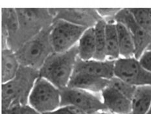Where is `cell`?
<instances>
[{
	"label": "cell",
	"mask_w": 151,
	"mask_h": 114,
	"mask_svg": "<svg viewBox=\"0 0 151 114\" xmlns=\"http://www.w3.org/2000/svg\"><path fill=\"white\" fill-rule=\"evenodd\" d=\"M114 20L123 24L129 29L135 44V57L138 60L151 43V35L137 24L129 8L121 9L116 16Z\"/></svg>",
	"instance_id": "obj_9"
},
{
	"label": "cell",
	"mask_w": 151,
	"mask_h": 114,
	"mask_svg": "<svg viewBox=\"0 0 151 114\" xmlns=\"http://www.w3.org/2000/svg\"><path fill=\"white\" fill-rule=\"evenodd\" d=\"M106 53L107 60H117L120 58L116 22L115 20L106 21Z\"/></svg>",
	"instance_id": "obj_18"
},
{
	"label": "cell",
	"mask_w": 151,
	"mask_h": 114,
	"mask_svg": "<svg viewBox=\"0 0 151 114\" xmlns=\"http://www.w3.org/2000/svg\"><path fill=\"white\" fill-rule=\"evenodd\" d=\"M115 76L136 87L151 86V73L136 57L119 58L115 62Z\"/></svg>",
	"instance_id": "obj_8"
},
{
	"label": "cell",
	"mask_w": 151,
	"mask_h": 114,
	"mask_svg": "<svg viewBox=\"0 0 151 114\" xmlns=\"http://www.w3.org/2000/svg\"><path fill=\"white\" fill-rule=\"evenodd\" d=\"M101 97L106 110L116 114H130L131 100L110 85L102 91Z\"/></svg>",
	"instance_id": "obj_12"
},
{
	"label": "cell",
	"mask_w": 151,
	"mask_h": 114,
	"mask_svg": "<svg viewBox=\"0 0 151 114\" xmlns=\"http://www.w3.org/2000/svg\"><path fill=\"white\" fill-rule=\"evenodd\" d=\"M147 49H151V43L150 44V45H149V48H147Z\"/></svg>",
	"instance_id": "obj_29"
},
{
	"label": "cell",
	"mask_w": 151,
	"mask_h": 114,
	"mask_svg": "<svg viewBox=\"0 0 151 114\" xmlns=\"http://www.w3.org/2000/svg\"><path fill=\"white\" fill-rule=\"evenodd\" d=\"M109 80L86 74L73 73L68 87L77 88L94 93H101L108 86Z\"/></svg>",
	"instance_id": "obj_13"
},
{
	"label": "cell",
	"mask_w": 151,
	"mask_h": 114,
	"mask_svg": "<svg viewBox=\"0 0 151 114\" xmlns=\"http://www.w3.org/2000/svg\"><path fill=\"white\" fill-rule=\"evenodd\" d=\"M87 29L63 20H54L50 31L54 52H64L75 47Z\"/></svg>",
	"instance_id": "obj_6"
},
{
	"label": "cell",
	"mask_w": 151,
	"mask_h": 114,
	"mask_svg": "<svg viewBox=\"0 0 151 114\" xmlns=\"http://www.w3.org/2000/svg\"><path fill=\"white\" fill-rule=\"evenodd\" d=\"M96 114H116V113H112V112H110V111L105 110H103V111H100V112H97V113H96Z\"/></svg>",
	"instance_id": "obj_27"
},
{
	"label": "cell",
	"mask_w": 151,
	"mask_h": 114,
	"mask_svg": "<svg viewBox=\"0 0 151 114\" xmlns=\"http://www.w3.org/2000/svg\"><path fill=\"white\" fill-rule=\"evenodd\" d=\"M78 60L77 46L64 52H53L39 70L40 76L59 89L68 87Z\"/></svg>",
	"instance_id": "obj_1"
},
{
	"label": "cell",
	"mask_w": 151,
	"mask_h": 114,
	"mask_svg": "<svg viewBox=\"0 0 151 114\" xmlns=\"http://www.w3.org/2000/svg\"><path fill=\"white\" fill-rule=\"evenodd\" d=\"M140 64L151 73V49H147L138 59Z\"/></svg>",
	"instance_id": "obj_24"
},
{
	"label": "cell",
	"mask_w": 151,
	"mask_h": 114,
	"mask_svg": "<svg viewBox=\"0 0 151 114\" xmlns=\"http://www.w3.org/2000/svg\"><path fill=\"white\" fill-rule=\"evenodd\" d=\"M19 114H42L37 112V110L32 108L29 104L27 105H23L20 107Z\"/></svg>",
	"instance_id": "obj_25"
},
{
	"label": "cell",
	"mask_w": 151,
	"mask_h": 114,
	"mask_svg": "<svg viewBox=\"0 0 151 114\" xmlns=\"http://www.w3.org/2000/svg\"><path fill=\"white\" fill-rule=\"evenodd\" d=\"M106 21L102 19L94 26L96 32V52L93 60L100 61L107 60L106 53Z\"/></svg>",
	"instance_id": "obj_19"
},
{
	"label": "cell",
	"mask_w": 151,
	"mask_h": 114,
	"mask_svg": "<svg viewBox=\"0 0 151 114\" xmlns=\"http://www.w3.org/2000/svg\"><path fill=\"white\" fill-rule=\"evenodd\" d=\"M19 19V31L12 50L22 46L45 28L51 25L54 18L50 9H16Z\"/></svg>",
	"instance_id": "obj_4"
},
{
	"label": "cell",
	"mask_w": 151,
	"mask_h": 114,
	"mask_svg": "<svg viewBox=\"0 0 151 114\" xmlns=\"http://www.w3.org/2000/svg\"><path fill=\"white\" fill-rule=\"evenodd\" d=\"M54 20H63L75 25L93 28L102 18L96 9H50Z\"/></svg>",
	"instance_id": "obj_10"
},
{
	"label": "cell",
	"mask_w": 151,
	"mask_h": 114,
	"mask_svg": "<svg viewBox=\"0 0 151 114\" xmlns=\"http://www.w3.org/2000/svg\"><path fill=\"white\" fill-rule=\"evenodd\" d=\"M28 104L42 114H47L61 106V90L39 76L29 97Z\"/></svg>",
	"instance_id": "obj_5"
},
{
	"label": "cell",
	"mask_w": 151,
	"mask_h": 114,
	"mask_svg": "<svg viewBox=\"0 0 151 114\" xmlns=\"http://www.w3.org/2000/svg\"><path fill=\"white\" fill-rule=\"evenodd\" d=\"M115 62L116 60H110L84 61L78 57L73 73L86 74L110 80L115 76Z\"/></svg>",
	"instance_id": "obj_11"
},
{
	"label": "cell",
	"mask_w": 151,
	"mask_h": 114,
	"mask_svg": "<svg viewBox=\"0 0 151 114\" xmlns=\"http://www.w3.org/2000/svg\"><path fill=\"white\" fill-rule=\"evenodd\" d=\"M108 85L114 87L115 89L119 91L120 93L123 94L124 96H126L130 100H132L137 87L126 82L116 76H114L109 80Z\"/></svg>",
	"instance_id": "obj_21"
},
{
	"label": "cell",
	"mask_w": 151,
	"mask_h": 114,
	"mask_svg": "<svg viewBox=\"0 0 151 114\" xmlns=\"http://www.w3.org/2000/svg\"><path fill=\"white\" fill-rule=\"evenodd\" d=\"M71 105L87 114H96L105 110L101 93H94L77 88L66 87L61 90V106Z\"/></svg>",
	"instance_id": "obj_7"
},
{
	"label": "cell",
	"mask_w": 151,
	"mask_h": 114,
	"mask_svg": "<svg viewBox=\"0 0 151 114\" xmlns=\"http://www.w3.org/2000/svg\"><path fill=\"white\" fill-rule=\"evenodd\" d=\"M39 76L38 70L21 65L12 80L1 84V109L28 104L29 95Z\"/></svg>",
	"instance_id": "obj_2"
},
{
	"label": "cell",
	"mask_w": 151,
	"mask_h": 114,
	"mask_svg": "<svg viewBox=\"0 0 151 114\" xmlns=\"http://www.w3.org/2000/svg\"><path fill=\"white\" fill-rule=\"evenodd\" d=\"M20 67L14 51L10 48L1 49V84L12 80Z\"/></svg>",
	"instance_id": "obj_14"
},
{
	"label": "cell",
	"mask_w": 151,
	"mask_h": 114,
	"mask_svg": "<svg viewBox=\"0 0 151 114\" xmlns=\"http://www.w3.org/2000/svg\"><path fill=\"white\" fill-rule=\"evenodd\" d=\"M131 104L130 114H147L151 106V86L137 87Z\"/></svg>",
	"instance_id": "obj_17"
},
{
	"label": "cell",
	"mask_w": 151,
	"mask_h": 114,
	"mask_svg": "<svg viewBox=\"0 0 151 114\" xmlns=\"http://www.w3.org/2000/svg\"><path fill=\"white\" fill-rule=\"evenodd\" d=\"M137 24L151 35V8H129Z\"/></svg>",
	"instance_id": "obj_20"
},
{
	"label": "cell",
	"mask_w": 151,
	"mask_h": 114,
	"mask_svg": "<svg viewBox=\"0 0 151 114\" xmlns=\"http://www.w3.org/2000/svg\"><path fill=\"white\" fill-rule=\"evenodd\" d=\"M147 114H151V106H150V108H149V111H148V112H147Z\"/></svg>",
	"instance_id": "obj_28"
},
{
	"label": "cell",
	"mask_w": 151,
	"mask_h": 114,
	"mask_svg": "<svg viewBox=\"0 0 151 114\" xmlns=\"http://www.w3.org/2000/svg\"><path fill=\"white\" fill-rule=\"evenodd\" d=\"M51 27L44 28L15 52L22 66L39 70L48 57L53 53L50 38Z\"/></svg>",
	"instance_id": "obj_3"
},
{
	"label": "cell",
	"mask_w": 151,
	"mask_h": 114,
	"mask_svg": "<svg viewBox=\"0 0 151 114\" xmlns=\"http://www.w3.org/2000/svg\"><path fill=\"white\" fill-rule=\"evenodd\" d=\"M116 28L119 42V50L121 58L135 57L136 46L132 36L125 26L116 22Z\"/></svg>",
	"instance_id": "obj_16"
},
{
	"label": "cell",
	"mask_w": 151,
	"mask_h": 114,
	"mask_svg": "<svg viewBox=\"0 0 151 114\" xmlns=\"http://www.w3.org/2000/svg\"><path fill=\"white\" fill-rule=\"evenodd\" d=\"M21 106H14L6 109H1V114H19Z\"/></svg>",
	"instance_id": "obj_26"
},
{
	"label": "cell",
	"mask_w": 151,
	"mask_h": 114,
	"mask_svg": "<svg viewBox=\"0 0 151 114\" xmlns=\"http://www.w3.org/2000/svg\"><path fill=\"white\" fill-rule=\"evenodd\" d=\"M47 114H87L83 112V110L78 108L77 107L66 105L62 106L57 110H55L54 112L49 113Z\"/></svg>",
	"instance_id": "obj_23"
},
{
	"label": "cell",
	"mask_w": 151,
	"mask_h": 114,
	"mask_svg": "<svg viewBox=\"0 0 151 114\" xmlns=\"http://www.w3.org/2000/svg\"><path fill=\"white\" fill-rule=\"evenodd\" d=\"M78 57L80 60L88 61L93 60L96 52V32L95 28H88L77 44Z\"/></svg>",
	"instance_id": "obj_15"
},
{
	"label": "cell",
	"mask_w": 151,
	"mask_h": 114,
	"mask_svg": "<svg viewBox=\"0 0 151 114\" xmlns=\"http://www.w3.org/2000/svg\"><path fill=\"white\" fill-rule=\"evenodd\" d=\"M98 14L106 21L114 20L116 16L121 11V8H99L96 9Z\"/></svg>",
	"instance_id": "obj_22"
}]
</instances>
